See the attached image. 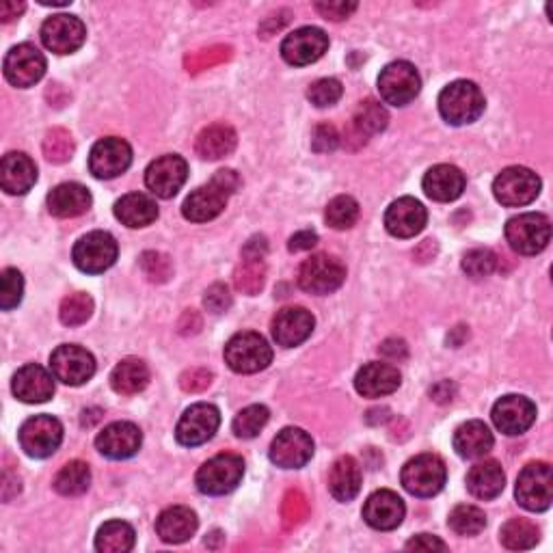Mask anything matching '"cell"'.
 <instances>
[{
  "instance_id": "cell-1",
  "label": "cell",
  "mask_w": 553,
  "mask_h": 553,
  "mask_svg": "<svg viewBox=\"0 0 553 553\" xmlns=\"http://www.w3.org/2000/svg\"><path fill=\"white\" fill-rule=\"evenodd\" d=\"M240 186L238 173L232 169H221L214 173L210 184L197 188L191 195L186 197L182 214L186 221L191 223H208L217 219L219 214L225 210L229 195H234Z\"/></svg>"
},
{
  "instance_id": "cell-2",
  "label": "cell",
  "mask_w": 553,
  "mask_h": 553,
  "mask_svg": "<svg viewBox=\"0 0 553 553\" xmlns=\"http://www.w3.org/2000/svg\"><path fill=\"white\" fill-rule=\"evenodd\" d=\"M439 113L452 126L474 124L484 113V96L471 80H454L439 93Z\"/></svg>"
},
{
  "instance_id": "cell-3",
  "label": "cell",
  "mask_w": 553,
  "mask_h": 553,
  "mask_svg": "<svg viewBox=\"0 0 553 553\" xmlns=\"http://www.w3.org/2000/svg\"><path fill=\"white\" fill-rule=\"evenodd\" d=\"M273 361V348L260 333H236L225 344V363L238 374H255L266 370Z\"/></svg>"
},
{
  "instance_id": "cell-4",
  "label": "cell",
  "mask_w": 553,
  "mask_h": 553,
  "mask_svg": "<svg viewBox=\"0 0 553 553\" xmlns=\"http://www.w3.org/2000/svg\"><path fill=\"white\" fill-rule=\"evenodd\" d=\"M508 245L521 255L545 251L551 240V221L541 212H525L506 223Z\"/></svg>"
},
{
  "instance_id": "cell-5",
  "label": "cell",
  "mask_w": 553,
  "mask_h": 553,
  "mask_svg": "<svg viewBox=\"0 0 553 553\" xmlns=\"http://www.w3.org/2000/svg\"><path fill=\"white\" fill-rule=\"evenodd\" d=\"M245 476V463L238 454H219L210 458L197 471V489L204 495L232 493Z\"/></svg>"
},
{
  "instance_id": "cell-6",
  "label": "cell",
  "mask_w": 553,
  "mask_h": 553,
  "mask_svg": "<svg viewBox=\"0 0 553 553\" xmlns=\"http://www.w3.org/2000/svg\"><path fill=\"white\" fill-rule=\"evenodd\" d=\"M402 487L415 497H433L437 495L445 480L448 469L437 454H420L402 467Z\"/></svg>"
},
{
  "instance_id": "cell-7",
  "label": "cell",
  "mask_w": 553,
  "mask_h": 553,
  "mask_svg": "<svg viewBox=\"0 0 553 553\" xmlns=\"http://www.w3.org/2000/svg\"><path fill=\"white\" fill-rule=\"evenodd\" d=\"M541 193V178L525 167H508L493 182V195L506 208L528 206Z\"/></svg>"
},
{
  "instance_id": "cell-8",
  "label": "cell",
  "mask_w": 553,
  "mask_h": 553,
  "mask_svg": "<svg viewBox=\"0 0 553 553\" xmlns=\"http://www.w3.org/2000/svg\"><path fill=\"white\" fill-rule=\"evenodd\" d=\"M117 255V240L109 232H91L76 242L72 260L78 271L87 275H100L115 264Z\"/></svg>"
},
{
  "instance_id": "cell-9",
  "label": "cell",
  "mask_w": 553,
  "mask_h": 553,
  "mask_svg": "<svg viewBox=\"0 0 553 553\" xmlns=\"http://www.w3.org/2000/svg\"><path fill=\"white\" fill-rule=\"evenodd\" d=\"M517 502L530 512H543L553 502V471L549 463L525 465L517 478Z\"/></svg>"
},
{
  "instance_id": "cell-10",
  "label": "cell",
  "mask_w": 553,
  "mask_h": 553,
  "mask_svg": "<svg viewBox=\"0 0 553 553\" xmlns=\"http://www.w3.org/2000/svg\"><path fill=\"white\" fill-rule=\"evenodd\" d=\"M346 279L344 264L329 253H318L305 260L299 268V286L309 294H331Z\"/></svg>"
},
{
  "instance_id": "cell-11",
  "label": "cell",
  "mask_w": 553,
  "mask_h": 553,
  "mask_svg": "<svg viewBox=\"0 0 553 553\" xmlns=\"http://www.w3.org/2000/svg\"><path fill=\"white\" fill-rule=\"evenodd\" d=\"M422 89V78L417 74L415 65L409 61L389 63L379 76V93L381 98L391 106H407Z\"/></svg>"
},
{
  "instance_id": "cell-12",
  "label": "cell",
  "mask_w": 553,
  "mask_h": 553,
  "mask_svg": "<svg viewBox=\"0 0 553 553\" xmlns=\"http://www.w3.org/2000/svg\"><path fill=\"white\" fill-rule=\"evenodd\" d=\"M20 445L31 458H48L59 450L63 426L52 415H35L20 428Z\"/></svg>"
},
{
  "instance_id": "cell-13",
  "label": "cell",
  "mask_w": 553,
  "mask_h": 553,
  "mask_svg": "<svg viewBox=\"0 0 553 553\" xmlns=\"http://www.w3.org/2000/svg\"><path fill=\"white\" fill-rule=\"evenodd\" d=\"M50 370L57 381L78 387L96 374V359L83 346L63 344L50 355Z\"/></svg>"
},
{
  "instance_id": "cell-14",
  "label": "cell",
  "mask_w": 553,
  "mask_h": 553,
  "mask_svg": "<svg viewBox=\"0 0 553 553\" xmlns=\"http://www.w3.org/2000/svg\"><path fill=\"white\" fill-rule=\"evenodd\" d=\"M221 426V413L214 404L199 402L193 404L191 409H186L182 420L175 428V439L178 443L186 445V448H195V445L206 443L214 437Z\"/></svg>"
},
{
  "instance_id": "cell-15",
  "label": "cell",
  "mask_w": 553,
  "mask_h": 553,
  "mask_svg": "<svg viewBox=\"0 0 553 553\" xmlns=\"http://www.w3.org/2000/svg\"><path fill=\"white\" fill-rule=\"evenodd\" d=\"M5 78L13 87H33L46 74V59L33 44H20L11 48L5 57Z\"/></svg>"
},
{
  "instance_id": "cell-16",
  "label": "cell",
  "mask_w": 553,
  "mask_h": 553,
  "mask_svg": "<svg viewBox=\"0 0 553 553\" xmlns=\"http://www.w3.org/2000/svg\"><path fill=\"white\" fill-rule=\"evenodd\" d=\"M132 165V147L117 137H106L91 147L89 171L98 180H113Z\"/></svg>"
},
{
  "instance_id": "cell-17",
  "label": "cell",
  "mask_w": 553,
  "mask_h": 553,
  "mask_svg": "<svg viewBox=\"0 0 553 553\" xmlns=\"http://www.w3.org/2000/svg\"><path fill=\"white\" fill-rule=\"evenodd\" d=\"M491 417L499 433L517 437L523 435L525 430H530L536 422V407L530 398L508 394L495 402Z\"/></svg>"
},
{
  "instance_id": "cell-18",
  "label": "cell",
  "mask_w": 553,
  "mask_h": 553,
  "mask_svg": "<svg viewBox=\"0 0 553 553\" xmlns=\"http://www.w3.org/2000/svg\"><path fill=\"white\" fill-rule=\"evenodd\" d=\"M314 456V441L303 428H283L271 443V461L281 469H301Z\"/></svg>"
},
{
  "instance_id": "cell-19",
  "label": "cell",
  "mask_w": 553,
  "mask_h": 553,
  "mask_svg": "<svg viewBox=\"0 0 553 553\" xmlns=\"http://www.w3.org/2000/svg\"><path fill=\"white\" fill-rule=\"evenodd\" d=\"M327 50H329V35L322 29H316V26H305V29L294 31L283 39L281 57L290 65L303 67L322 59V55H325Z\"/></svg>"
},
{
  "instance_id": "cell-20",
  "label": "cell",
  "mask_w": 553,
  "mask_h": 553,
  "mask_svg": "<svg viewBox=\"0 0 553 553\" xmlns=\"http://www.w3.org/2000/svg\"><path fill=\"white\" fill-rule=\"evenodd\" d=\"M186 178H188L186 160L178 154H167V156L156 158L154 163L147 167L145 186L150 188L156 197L171 199L178 195Z\"/></svg>"
},
{
  "instance_id": "cell-21",
  "label": "cell",
  "mask_w": 553,
  "mask_h": 553,
  "mask_svg": "<svg viewBox=\"0 0 553 553\" xmlns=\"http://www.w3.org/2000/svg\"><path fill=\"white\" fill-rule=\"evenodd\" d=\"M85 39V24L76 16H67V13L48 18L42 26V42L55 55H72V52L85 44Z\"/></svg>"
},
{
  "instance_id": "cell-22",
  "label": "cell",
  "mask_w": 553,
  "mask_h": 553,
  "mask_svg": "<svg viewBox=\"0 0 553 553\" xmlns=\"http://www.w3.org/2000/svg\"><path fill=\"white\" fill-rule=\"evenodd\" d=\"M143 435L137 424L132 422H115L106 426L96 439V448L102 456L113 458V461H126L141 450Z\"/></svg>"
},
{
  "instance_id": "cell-23",
  "label": "cell",
  "mask_w": 553,
  "mask_h": 553,
  "mask_svg": "<svg viewBox=\"0 0 553 553\" xmlns=\"http://www.w3.org/2000/svg\"><path fill=\"white\" fill-rule=\"evenodd\" d=\"M428 221V212L422 201L413 197H400L385 212V227L396 238H413L422 232Z\"/></svg>"
},
{
  "instance_id": "cell-24",
  "label": "cell",
  "mask_w": 553,
  "mask_h": 553,
  "mask_svg": "<svg viewBox=\"0 0 553 553\" xmlns=\"http://www.w3.org/2000/svg\"><path fill=\"white\" fill-rule=\"evenodd\" d=\"M316 320L305 307H286L273 318V337L283 348L303 344L314 331Z\"/></svg>"
},
{
  "instance_id": "cell-25",
  "label": "cell",
  "mask_w": 553,
  "mask_h": 553,
  "mask_svg": "<svg viewBox=\"0 0 553 553\" xmlns=\"http://www.w3.org/2000/svg\"><path fill=\"white\" fill-rule=\"evenodd\" d=\"M404 502L398 497V493L394 491H376L366 499V506H363V519L374 530L381 532H389L396 530L398 525L404 519Z\"/></svg>"
},
{
  "instance_id": "cell-26",
  "label": "cell",
  "mask_w": 553,
  "mask_h": 553,
  "mask_svg": "<svg viewBox=\"0 0 553 553\" xmlns=\"http://www.w3.org/2000/svg\"><path fill=\"white\" fill-rule=\"evenodd\" d=\"M11 389L18 400L26 404H39L50 400L52 394H55V379H52V374L46 368L29 363V366L20 368L13 376Z\"/></svg>"
},
{
  "instance_id": "cell-27",
  "label": "cell",
  "mask_w": 553,
  "mask_h": 553,
  "mask_svg": "<svg viewBox=\"0 0 553 553\" xmlns=\"http://www.w3.org/2000/svg\"><path fill=\"white\" fill-rule=\"evenodd\" d=\"M402 376L398 368L389 366V363H368L355 376V389L363 398H381L389 396L400 387Z\"/></svg>"
},
{
  "instance_id": "cell-28",
  "label": "cell",
  "mask_w": 553,
  "mask_h": 553,
  "mask_svg": "<svg viewBox=\"0 0 553 553\" xmlns=\"http://www.w3.org/2000/svg\"><path fill=\"white\" fill-rule=\"evenodd\" d=\"M37 182V167L24 152H9L0 163V184L9 195L29 193Z\"/></svg>"
},
{
  "instance_id": "cell-29",
  "label": "cell",
  "mask_w": 553,
  "mask_h": 553,
  "mask_svg": "<svg viewBox=\"0 0 553 553\" xmlns=\"http://www.w3.org/2000/svg\"><path fill=\"white\" fill-rule=\"evenodd\" d=\"M197 515L186 506H171L160 512L156 519V534L160 541L169 545H180L186 543L188 538H193L197 532Z\"/></svg>"
},
{
  "instance_id": "cell-30",
  "label": "cell",
  "mask_w": 553,
  "mask_h": 553,
  "mask_svg": "<svg viewBox=\"0 0 553 553\" xmlns=\"http://www.w3.org/2000/svg\"><path fill=\"white\" fill-rule=\"evenodd\" d=\"M91 208V193L83 184L65 182L52 188L48 195V210L57 219H74Z\"/></svg>"
},
{
  "instance_id": "cell-31",
  "label": "cell",
  "mask_w": 553,
  "mask_h": 553,
  "mask_svg": "<svg viewBox=\"0 0 553 553\" xmlns=\"http://www.w3.org/2000/svg\"><path fill=\"white\" fill-rule=\"evenodd\" d=\"M422 186L430 199L454 201L465 191V175L454 165H437L426 171Z\"/></svg>"
},
{
  "instance_id": "cell-32",
  "label": "cell",
  "mask_w": 553,
  "mask_h": 553,
  "mask_svg": "<svg viewBox=\"0 0 553 553\" xmlns=\"http://www.w3.org/2000/svg\"><path fill=\"white\" fill-rule=\"evenodd\" d=\"M504 487H506V474L497 461H482L469 469L467 489L474 497L489 502V499L502 495Z\"/></svg>"
},
{
  "instance_id": "cell-33",
  "label": "cell",
  "mask_w": 553,
  "mask_h": 553,
  "mask_svg": "<svg viewBox=\"0 0 553 553\" xmlns=\"http://www.w3.org/2000/svg\"><path fill=\"white\" fill-rule=\"evenodd\" d=\"M329 491L337 502H353L361 491V467L353 456L337 458L329 471Z\"/></svg>"
},
{
  "instance_id": "cell-34",
  "label": "cell",
  "mask_w": 553,
  "mask_h": 553,
  "mask_svg": "<svg viewBox=\"0 0 553 553\" xmlns=\"http://www.w3.org/2000/svg\"><path fill=\"white\" fill-rule=\"evenodd\" d=\"M493 433L480 420H471L456 428L454 450L463 458H482L493 450Z\"/></svg>"
},
{
  "instance_id": "cell-35",
  "label": "cell",
  "mask_w": 553,
  "mask_h": 553,
  "mask_svg": "<svg viewBox=\"0 0 553 553\" xmlns=\"http://www.w3.org/2000/svg\"><path fill=\"white\" fill-rule=\"evenodd\" d=\"M115 217L132 229L147 227L158 219V206L143 193H128L115 204Z\"/></svg>"
},
{
  "instance_id": "cell-36",
  "label": "cell",
  "mask_w": 553,
  "mask_h": 553,
  "mask_svg": "<svg viewBox=\"0 0 553 553\" xmlns=\"http://www.w3.org/2000/svg\"><path fill=\"white\" fill-rule=\"evenodd\" d=\"M236 130L227 124H212L199 132L195 150L204 160H219L236 150Z\"/></svg>"
},
{
  "instance_id": "cell-37",
  "label": "cell",
  "mask_w": 553,
  "mask_h": 553,
  "mask_svg": "<svg viewBox=\"0 0 553 553\" xmlns=\"http://www.w3.org/2000/svg\"><path fill=\"white\" fill-rule=\"evenodd\" d=\"M147 383H150V368L137 357H128L117 363L111 374V387L121 396L141 394Z\"/></svg>"
},
{
  "instance_id": "cell-38",
  "label": "cell",
  "mask_w": 553,
  "mask_h": 553,
  "mask_svg": "<svg viewBox=\"0 0 553 553\" xmlns=\"http://www.w3.org/2000/svg\"><path fill=\"white\" fill-rule=\"evenodd\" d=\"M137 541L134 528L126 521L104 523L96 536V549L102 553H128Z\"/></svg>"
},
{
  "instance_id": "cell-39",
  "label": "cell",
  "mask_w": 553,
  "mask_h": 553,
  "mask_svg": "<svg viewBox=\"0 0 553 553\" xmlns=\"http://www.w3.org/2000/svg\"><path fill=\"white\" fill-rule=\"evenodd\" d=\"M389 115L385 111V106L376 100H363L353 117V130L357 132V137L361 141H366L372 134H379L387 128Z\"/></svg>"
},
{
  "instance_id": "cell-40",
  "label": "cell",
  "mask_w": 553,
  "mask_h": 553,
  "mask_svg": "<svg viewBox=\"0 0 553 553\" xmlns=\"http://www.w3.org/2000/svg\"><path fill=\"white\" fill-rule=\"evenodd\" d=\"M91 484V469L83 461H72L61 467L55 478V491L65 497H76L87 493Z\"/></svg>"
},
{
  "instance_id": "cell-41",
  "label": "cell",
  "mask_w": 553,
  "mask_h": 553,
  "mask_svg": "<svg viewBox=\"0 0 553 553\" xmlns=\"http://www.w3.org/2000/svg\"><path fill=\"white\" fill-rule=\"evenodd\" d=\"M538 532L536 525L528 519H510L504 523L502 532H499V541L506 549L521 551V549H532L538 543Z\"/></svg>"
},
{
  "instance_id": "cell-42",
  "label": "cell",
  "mask_w": 553,
  "mask_h": 553,
  "mask_svg": "<svg viewBox=\"0 0 553 553\" xmlns=\"http://www.w3.org/2000/svg\"><path fill=\"white\" fill-rule=\"evenodd\" d=\"M234 283L238 292L247 294V296H255L260 294L264 283H266V264L264 260L258 258H242L240 266L236 268L234 273Z\"/></svg>"
},
{
  "instance_id": "cell-43",
  "label": "cell",
  "mask_w": 553,
  "mask_h": 553,
  "mask_svg": "<svg viewBox=\"0 0 553 553\" xmlns=\"http://www.w3.org/2000/svg\"><path fill=\"white\" fill-rule=\"evenodd\" d=\"M448 525L458 536H478L487 528V515H484V510H480L478 506L461 504L450 512Z\"/></svg>"
},
{
  "instance_id": "cell-44",
  "label": "cell",
  "mask_w": 553,
  "mask_h": 553,
  "mask_svg": "<svg viewBox=\"0 0 553 553\" xmlns=\"http://www.w3.org/2000/svg\"><path fill=\"white\" fill-rule=\"evenodd\" d=\"M93 314V299L87 292H74L70 296H65L59 316L65 327H80L91 318Z\"/></svg>"
},
{
  "instance_id": "cell-45",
  "label": "cell",
  "mask_w": 553,
  "mask_h": 553,
  "mask_svg": "<svg viewBox=\"0 0 553 553\" xmlns=\"http://www.w3.org/2000/svg\"><path fill=\"white\" fill-rule=\"evenodd\" d=\"M268 417H271V413H268L264 404H251V407L242 409L234 417V424H232L234 435L240 439L258 437L260 430L268 424Z\"/></svg>"
},
{
  "instance_id": "cell-46",
  "label": "cell",
  "mask_w": 553,
  "mask_h": 553,
  "mask_svg": "<svg viewBox=\"0 0 553 553\" xmlns=\"http://www.w3.org/2000/svg\"><path fill=\"white\" fill-rule=\"evenodd\" d=\"M325 219L333 229H350L359 219V204L350 195H340L329 201Z\"/></svg>"
},
{
  "instance_id": "cell-47",
  "label": "cell",
  "mask_w": 553,
  "mask_h": 553,
  "mask_svg": "<svg viewBox=\"0 0 553 553\" xmlns=\"http://www.w3.org/2000/svg\"><path fill=\"white\" fill-rule=\"evenodd\" d=\"M44 156L55 165H63L74 156V139L65 128L48 130L44 139Z\"/></svg>"
},
{
  "instance_id": "cell-48",
  "label": "cell",
  "mask_w": 553,
  "mask_h": 553,
  "mask_svg": "<svg viewBox=\"0 0 553 553\" xmlns=\"http://www.w3.org/2000/svg\"><path fill=\"white\" fill-rule=\"evenodd\" d=\"M24 294V279L16 268H5L0 275V307L9 312V309L18 307Z\"/></svg>"
},
{
  "instance_id": "cell-49",
  "label": "cell",
  "mask_w": 553,
  "mask_h": 553,
  "mask_svg": "<svg viewBox=\"0 0 553 553\" xmlns=\"http://www.w3.org/2000/svg\"><path fill=\"white\" fill-rule=\"evenodd\" d=\"M342 83L335 78H320L316 83L307 89V98L318 109H327V106H333L337 100L342 98Z\"/></svg>"
},
{
  "instance_id": "cell-50",
  "label": "cell",
  "mask_w": 553,
  "mask_h": 553,
  "mask_svg": "<svg viewBox=\"0 0 553 553\" xmlns=\"http://www.w3.org/2000/svg\"><path fill=\"white\" fill-rule=\"evenodd\" d=\"M497 266V255L491 249H471L463 258V271L467 277H489Z\"/></svg>"
},
{
  "instance_id": "cell-51",
  "label": "cell",
  "mask_w": 553,
  "mask_h": 553,
  "mask_svg": "<svg viewBox=\"0 0 553 553\" xmlns=\"http://www.w3.org/2000/svg\"><path fill=\"white\" fill-rule=\"evenodd\" d=\"M229 57H232V48L229 46H212V48L195 52V55H191V57H186L184 63H186L188 72L197 74L201 70H210V67L227 61Z\"/></svg>"
},
{
  "instance_id": "cell-52",
  "label": "cell",
  "mask_w": 553,
  "mask_h": 553,
  "mask_svg": "<svg viewBox=\"0 0 553 553\" xmlns=\"http://www.w3.org/2000/svg\"><path fill=\"white\" fill-rule=\"evenodd\" d=\"M141 268L145 277L154 283H165L173 277V264L165 253L158 251H145L141 255Z\"/></svg>"
},
{
  "instance_id": "cell-53",
  "label": "cell",
  "mask_w": 553,
  "mask_h": 553,
  "mask_svg": "<svg viewBox=\"0 0 553 553\" xmlns=\"http://www.w3.org/2000/svg\"><path fill=\"white\" fill-rule=\"evenodd\" d=\"M281 515H283V523H286V528H296V525L303 523L309 515L307 497L301 491H290L286 495V499H283Z\"/></svg>"
},
{
  "instance_id": "cell-54",
  "label": "cell",
  "mask_w": 553,
  "mask_h": 553,
  "mask_svg": "<svg viewBox=\"0 0 553 553\" xmlns=\"http://www.w3.org/2000/svg\"><path fill=\"white\" fill-rule=\"evenodd\" d=\"M204 305L212 314H225L227 309L232 307V294H229L225 283H214L212 288H208L204 296Z\"/></svg>"
},
{
  "instance_id": "cell-55",
  "label": "cell",
  "mask_w": 553,
  "mask_h": 553,
  "mask_svg": "<svg viewBox=\"0 0 553 553\" xmlns=\"http://www.w3.org/2000/svg\"><path fill=\"white\" fill-rule=\"evenodd\" d=\"M340 143V137H337V130L331 124H320L314 130V139L312 147L314 152H331Z\"/></svg>"
},
{
  "instance_id": "cell-56",
  "label": "cell",
  "mask_w": 553,
  "mask_h": 553,
  "mask_svg": "<svg viewBox=\"0 0 553 553\" xmlns=\"http://www.w3.org/2000/svg\"><path fill=\"white\" fill-rule=\"evenodd\" d=\"M180 385L184 391H191V394H195V391H204L212 385V374L204 368H193L182 374Z\"/></svg>"
},
{
  "instance_id": "cell-57",
  "label": "cell",
  "mask_w": 553,
  "mask_h": 553,
  "mask_svg": "<svg viewBox=\"0 0 553 553\" xmlns=\"http://www.w3.org/2000/svg\"><path fill=\"white\" fill-rule=\"evenodd\" d=\"M316 11L322 18L340 22L357 11V3H316Z\"/></svg>"
},
{
  "instance_id": "cell-58",
  "label": "cell",
  "mask_w": 553,
  "mask_h": 553,
  "mask_svg": "<svg viewBox=\"0 0 553 553\" xmlns=\"http://www.w3.org/2000/svg\"><path fill=\"white\" fill-rule=\"evenodd\" d=\"M407 549L409 551H448V545H445L437 536L417 534L407 543Z\"/></svg>"
},
{
  "instance_id": "cell-59",
  "label": "cell",
  "mask_w": 553,
  "mask_h": 553,
  "mask_svg": "<svg viewBox=\"0 0 553 553\" xmlns=\"http://www.w3.org/2000/svg\"><path fill=\"white\" fill-rule=\"evenodd\" d=\"M318 245V236L316 232H299V234H294L288 242V249L292 253H299V251H309V249H314Z\"/></svg>"
},
{
  "instance_id": "cell-60",
  "label": "cell",
  "mask_w": 553,
  "mask_h": 553,
  "mask_svg": "<svg viewBox=\"0 0 553 553\" xmlns=\"http://www.w3.org/2000/svg\"><path fill=\"white\" fill-rule=\"evenodd\" d=\"M268 253V242L264 236H253L245 249H242V258H258V260H264Z\"/></svg>"
},
{
  "instance_id": "cell-61",
  "label": "cell",
  "mask_w": 553,
  "mask_h": 553,
  "mask_svg": "<svg viewBox=\"0 0 553 553\" xmlns=\"http://www.w3.org/2000/svg\"><path fill=\"white\" fill-rule=\"evenodd\" d=\"M381 353L391 361L407 359V344H404L402 340H385L381 346Z\"/></svg>"
},
{
  "instance_id": "cell-62",
  "label": "cell",
  "mask_w": 553,
  "mask_h": 553,
  "mask_svg": "<svg viewBox=\"0 0 553 553\" xmlns=\"http://www.w3.org/2000/svg\"><path fill=\"white\" fill-rule=\"evenodd\" d=\"M454 394H456V387H454V383H450V381H441V383H437L433 389H430V396H433V400L439 402V404H448V402H452Z\"/></svg>"
},
{
  "instance_id": "cell-63",
  "label": "cell",
  "mask_w": 553,
  "mask_h": 553,
  "mask_svg": "<svg viewBox=\"0 0 553 553\" xmlns=\"http://www.w3.org/2000/svg\"><path fill=\"white\" fill-rule=\"evenodd\" d=\"M24 3H16V0H7V3L0 5V20L11 22L24 13Z\"/></svg>"
}]
</instances>
